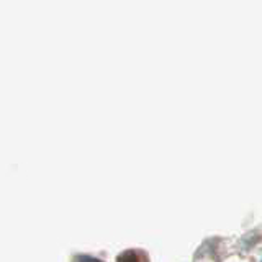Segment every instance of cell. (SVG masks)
I'll use <instances>...</instances> for the list:
<instances>
[{
	"label": "cell",
	"instance_id": "cell-1",
	"mask_svg": "<svg viewBox=\"0 0 262 262\" xmlns=\"http://www.w3.org/2000/svg\"><path fill=\"white\" fill-rule=\"evenodd\" d=\"M117 262H149V257L141 249H128L120 254Z\"/></svg>",
	"mask_w": 262,
	"mask_h": 262
}]
</instances>
